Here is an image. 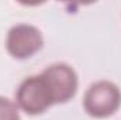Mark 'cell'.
Wrapping results in <instances>:
<instances>
[{
  "instance_id": "cell-5",
  "label": "cell",
  "mask_w": 121,
  "mask_h": 120,
  "mask_svg": "<svg viewBox=\"0 0 121 120\" xmlns=\"http://www.w3.org/2000/svg\"><path fill=\"white\" fill-rule=\"evenodd\" d=\"M0 120H21L20 109L16 102H11L4 96H0Z\"/></svg>"
},
{
  "instance_id": "cell-3",
  "label": "cell",
  "mask_w": 121,
  "mask_h": 120,
  "mask_svg": "<svg viewBox=\"0 0 121 120\" xmlns=\"http://www.w3.org/2000/svg\"><path fill=\"white\" fill-rule=\"evenodd\" d=\"M16 105L28 116L42 115L54 105L41 75H31L18 85L16 90Z\"/></svg>"
},
{
  "instance_id": "cell-4",
  "label": "cell",
  "mask_w": 121,
  "mask_h": 120,
  "mask_svg": "<svg viewBox=\"0 0 121 120\" xmlns=\"http://www.w3.org/2000/svg\"><path fill=\"white\" fill-rule=\"evenodd\" d=\"M42 32L32 24H16L7 32L6 50L16 60L31 58L42 48Z\"/></svg>"
},
{
  "instance_id": "cell-2",
  "label": "cell",
  "mask_w": 121,
  "mask_h": 120,
  "mask_svg": "<svg viewBox=\"0 0 121 120\" xmlns=\"http://www.w3.org/2000/svg\"><path fill=\"white\" fill-rule=\"evenodd\" d=\"M39 75L49 90L54 105L69 102L78 92V74L70 65L65 62H56L47 66Z\"/></svg>"
},
{
  "instance_id": "cell-1",
  "label": "cell",
  "mask_w": 121,
  "mask_h": 120,
  "mask_svg": "<svg viewBox=\"0 0 121 120\" xmlns=\"http://www.w3.org/2000/svg\"><path fill=\"white\" fill-rule=\"evenodd\" d=\"M121 106V90L110 81H97L87 88L83 97L85 112L96 119L113 116Z\"/></svg>"
}]
</instances>
